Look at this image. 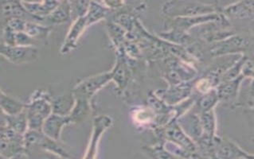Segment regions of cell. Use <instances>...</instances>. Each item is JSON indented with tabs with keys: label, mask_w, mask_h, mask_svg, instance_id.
<instances>
[{
	"label": "cell",
	"mask_w": 254,
	"mask_h": 159,
	"mask_svg": "<svg viewBox=\"0 0 254 159\" xmlns=\"http://www.w3.org/2000/svg\"><path fill=\"white\" fill-rule=\"evenodd\" d=\"M37 47L7 46L0 42V56L14 65H24L34 62L39 58Z\"/></svg>",
	"instance_id": "3957f363"
},
{
	"label": "cell",
	"mask_w": 254,
	"mask_h": 159,
	"mask_svg": "<svg viewBox=\"0 0 254 159\" xmlns=\"http://www.w3.org/2000/svg\"><path fill=\"white\" fill-rule=\"evenodd\" d=\"M113 124V119L109 115H104L97 116L93 119V128L90 143L87 149L86 154L83 159H96L100 139Z\"/></svg>",
	"instance_id": "5b68a950"
},
{
	"label": "cell",
	"mask_w": 254,
	"mask_h": 159,
	"mask_svg": "<svg viewBox=\"0 0 254 159\" xmlns=\"http://www.w3.org/2000/svg\"><path fill=\"white\" fill-rule=\"evenodd\" d=\"M26 103L2 92L0 96V108L6 115H16L24 111Z\"/></svg>",
	"instance_id": "8fae6325"
},
{
	"label": "cell",
	"mask_w": 254,
	"mask_h": 159,
	"mask_svg": "<svg viewBox=\"0 0 254 159\" xmlns=\"http://www.w3.org/2000/svg\"><path fill=\"white\" fill-rule=\"evenodd\" d=\"M73 99L74 103L68 116L70 119L71 123H78L81 121L85 120V118L89 115L90 111V104L89 100L85 98L77 97Z\"/></svg>",
	"instance_id": "30bf717a"
},
{
	"label": "cell",
	"mask_w": 254,
	"mask_h": 159,
	"mask_svg": "<svg viewBox=\"0 0 254 159\" xmlns=\"http://www.w3.org/2000/svg\"><path fill=\"white\" fill-rule=\"evenodd\" d=\"M6 127L20 135H24L28 130V121L26 111L16 115H6Z\"/></svg>",
	"instance_id": "9a60e30c"
},
{
	"label": "cell",
	"mask_w": 254,
	"mask_h": 159,
	"mask_svg": "<svg viewBox=\"0 0 254 159\" xmlns=\"http://www.w3.org/2000/svg\"><path fill=\"white\" fill-rule=\"evenodd\" d=\"M22 6L30 15L42 22L47 19L53 10L56 8L60 1H41V2H26L21 1Z\"/></svg>",
	"instance_id": "52a82bcc"
},
{
	"label": "cell",
	"mask_w": 254,
	"mask_h": 159,
	"mask_svg": "<svg viewBox=\"0 0 254 159\" xmlns=\"http://www.w3.org/2000/svg\"><path fill=\"white\" fill-rule=\"evenodd\" d=\"M1 11L6 20L12 18H19L27 22H37L35 18L27 13L19 1H4L1 2ZM40 23V22H39Z\"/></svg>",
	"instance_id": "9c48e42d"
},
{
	"label": "cell",
	"mask_w": 254,
	"mask_h": 159,
	"mask_svg": "<svg viewBox=\"0 0 254 159\" xmlns=\"http://www.w3.org/2000/svg\"><path fill=\"white\" fill-rule=\"evenodd\" d=\"M26 22L27 21L22 20L19 18H12L6 21L5 26L15 33L23 32Z\"/></svg>",
	"instance_id": "44dd1931"
},
{
	"label": "cell",
	"mask_w": 254,
	"mask_h": 159,
	"mask_svg": "<svg viewBox=\"0 0 254 159\" xmlns=\"http://www.w3.org/2000/svg\"><path fill=\"white\" fill-rule=\"evenodd\" d=\"M37 147H40L42 149L53 155H56L57 157L60 159H69V154L67 153V151L63 148V146L61 145L60 142L53 140L47 137L44 134H43L42 137L39 139Z\"/></svg>",
	"instance_id": "4fadbf2b"
},
{
	"label": "cell",
	"mask_w": 254,
	"mask_h": 159,
	"mask_svg": "<svg viewBox=\"0 0 254 159\" xmlns=\"http://www.w3.org/2000/svg\"><path fill=\"white\" fill-rule=\"evenodd\" d=\"M52 98L47 91L38 89L26 103L28 130L42 131L45 120L53 113Z\"/></svg>",
	"instance_id": "6da1fadb"
},
{
	"label": "cell",
	"mask_w": 254,
	"mask_h": 159,
	"mask_svg": "<svg viewBox=\"0 0 254 159\" xmlns=\"http://www.w3.org/2000/svg\"><path fill=\"white\" fill-rule=\"evenodd\" d=\"M89 3L90 2H69L71 9V18H73V20H76L77 18H81V17L85 16L87 14L88 9H89Z\"/></svg>",
	"instance_id": "d6986e66"
},
{
	"label": "cell",
	"mask_w": 254,
	"mask_h": 159,
	"mask_svg": "<svg viewBox=\"0 0 254 159\" xmlns=\"http://www.w3.org/2000/svg\"><path fill=\"white\" fill-rule=\"evenodd\" d=\"M26 153L23 135L5 127L0 137V155L6 159H18Z\"/></svg>",
	"instance_id": "7a4b0ae2"
},
{
	"label": "cell",
	"mask_w": 254,
	"mask_h": 159,
	"mask_svg": "<svg viewBox=\"0 0 254 159\" xmlns=\"http://www.w3.org/2000/svg\"><path fill=\"white\" fill-rule=\"evenodd\" d=\"M52 27L39 22H26L24 31L26 35L37 41L45 40L51 35Z\"/></svg>",
	"instance_id": "5bb4252c"
},
{
	"label": "cell",
	"mask_w": 254,
	"mask_h": 159,
	"mask_svg": "<svg viewBox=\"0 0 254 159\" xmlns=\"http://www.w3.org/2000/svg\"><path fill=\"white\" fill-rule=\"evenodd\" d=\"M112 81V73L110 72L101 73L93 77H89L79 83L76 85L72 95L73 98H85L89 100L94 96L96 93L102 89L105 85H107L109 81Z\"/></svg>",
	"instance_id": "277c9868"
},
{
	"label": "cell",
	"mask_w": 254,
	"mask_h": 159,
	"mask_svg": "<svg viewBox=\"0 0 254 159\" xmlns=\"http://www.w3.org/2000/svg\"><path fill=\"white\" fill-rule=\"evenodd\" d=\"M87 26L88 25L85 16L77 18L76 20L73 21V23L71 26L66 38L63 43V47L61 48L60 52L62 54H67L73 51V49L76 48L77 41L85 31Z\"/></svg>",
	"instance_id": "ba28073f"
},
{
	"label": "cell",
	"mask_w": 254,
	"mask_h": 159,
	"mask_svg": "<svg viewBox=\"0 0 254 159\" xmlns=\"http://www.w3.org/2000/svg\"><path fill=\"white\" fill-rule=\"evenodd\" d=\"M71 19L70 4L68 1H60L56 8L47 18L51 24H63Z\"/></svg>",
	"instance_id": "7c38bea8"
},
{
	"label": "cell",
	"mask_w": 254,
	"mask_h": 159,
	"mask_svg": "<svg viewBox=\"0 0 254 159\" xmlns=\"http://www.w3.org/2000/svg\"><path fill=\"white\" fill-rule=\"evenodd\" d=\"M2 91L0 89V96H1V94H2Z\"/></svg>",
	"instance_id": "d4e9b609"
},
{
	"label": "cell",
	"mask_w": 254,
	"mask_h": 159,
	"mask_svg": "<svg viewBox=\"0 0 254 159\" xmlns=\"http://www.w3.org/2000/svg\"><path fill=\"white\" fill-rule=\"evenodd\" d=\"M74 99L73 95L70 97L63 96L58 97L57 99L52 100L53 113L59 115H68L73 107Z\"/></svg>",
	"instance_id": "e0dca14e"
},
{
	"label": "cell",
	"mask_w": 254,
	"mask_h": 159,
	"mask_svg": "<svg viewBox=\"0 0 254 159\" xmlns=\"http://www.w3.org/2000/svg\"><path fill=\"white\" fill-rule=\"evenodd\" d=\"M6 115L2 109L0 108V127H6Z\"/></svg>",
	"instance_id": "7402d4cb"
},
{
	"label": "cell",
	"mask_w": 254,
	"mask_h": 159,
	"mask_svg": "<svg viewBox=\"0 0 254 159\" xmlns=\"http://www.w3.org/2000/svg\"></svg>",
	"instance_id": "484cf974"
},
{
	"label": "cell",
	"mask_w": 254,
	"mask_h": 159,
	"mask_svg": "<svg viewBox=\"0 0 254 159\" xmlns=\"http://www.w3.org/2000/svg\"><path fill=\"white\" fill-rule=\"evenodd\" d=\"M70 123L71 121L68 115H62L56 113H52L45 120L42 127V131L50 139L61 142V134L63 128Z\"/></svg>",
	"instance_id": "8992f818"
},
{
	"label": "cell",
	"mask_w": 254,
	"mask_h": 159,
	"mask_svg": "<svg viewBox=\"0 0 254 159\" xmlns=\"http://www.w3.org/2000/svg\"><path fill=\"white\" fill-rule=\"evenodd\" d=\"M39 41L35 40L24 32L14 33V46L36 47Z\"/></svg>",
	"instance_id": "ffe728a7"
},
{
	"label": "cell",
	"mask_w": 254,
	"mask_h": 159,
	"mask_svg": "<svg viewBox=\"0 0 254 159\" xmlns=\"http://www.w3.org/2000/svg\"><path fill=\"white\" fill-rule=\"evenodd\" d=\"M112 80H114L121 89H123L127 80V68L123 58L119 57L116 66L111 71Z\"/></svg>",
	"instance_id": "ac0fdd59"
},
{
	"label": "cell",
	"mask_w": 254,
	"mask_h": 159,
	"mask_svg": "<svg viewBox=\"0 0 254 159\" xmlns=\"http://www.w3.org/2000/svg\"><path fill=\"white\" fill-rule=\"evenodd\" d=\"M0 159H5V158L3 157V156H2V155H0Z\"/></svg>",
	"instance_id": "cb8c5ba5"
},
{
	"label": "cell",
	"mask_w": 254,
	"mask_h": 159,
	"mask_svg": "<svg viewBox=\"0 0 254 159\" xmlns=\"http://www.w3.org/2000/svg\"><path fill=\"white\" fill-rule=\"evenodd\" d=\"M4 59L2 58V56H0V64H2V62H4Z\"/></svg>",
	"instance_id": "603a6c76"
},
{
	"label": "cell",
	"mask_w": 254,
	"mask_h": 159,
	"mask_svg": "<svg viewBox=\"0 0 254 159\" xmlns=\"http://www.w3.org/2000/svg\"><path fill=\"white\" fill-rule=\"evenodd\" d=\"M109 11L110 9L107 6H104L100 2H91L85 16L86 18L87 25L89 26L103 19L107 16Z\"/></svg>",
	"instance_id": "2e32d148"
}]
</instances>
